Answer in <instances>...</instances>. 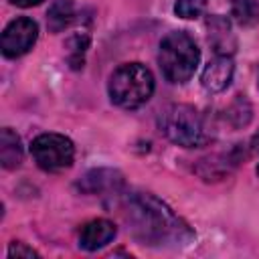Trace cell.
Listing matches in <instances>:
<instances>
[{
	"instance_id": "cell-1",
	"label": "cell",
	"mask_w": 259,
	"mask_h": 259,
	"mask_svg": "<svg viewBox=\"0 0 259 259\" xmlns=\"http://www.w3.org/2000/svg\"><path fill=\"white\" fill-rule=\"evenodd\" d=\"M125 219L134 237L142 245L162 247L192 241L190 229L162 200L152 194H132L127 198Z\"/></svg>"
},
{
	"instance_id": "cell-2",
	"label": "cell",
	"mask_w": 259,
	"mask_h": 259,
	"mask_svg": "<svg viewBox=\"0 0 259 259\" xmlns=\"http://www.w3.org/2000/svg\"><path fill=\"white\" fill-rule=\"evenodd\" d=\"M107 91L115 105H119L123 109H136L152 97L154 75L142 63L119 65L109 77Z\"/></svg>"
},
{
	"instance_id": "cell-3",
	"label": "cell",
	"mask_w": 259,
	"mask_h": 259,
	"mask_svg": "<svg viewBox=\"0 0 259 259\" xmlns=\"http://www.w3.org/2000/svg\"><path fill=\"white\" fill-rule=\"evenodd\" d=\"M160 69L170 83H186L200 61V51L196 42L182 30L166 34L160 42Z\"/></svg>"
},
{
	"instance_id": "cell-4",
	"label": "cell",
	"mask_w": 259,
	"mask_h": 259,
	"mask_svg": "<svg viewBox=\"0 0 259 259\" xmlns=\"http://www.w3.org/2000/svg\"><path fill=\"white\" fill-rule=\"evenodd\" d=\"M160 132L182 148H196L204 142V127L194 107L186 103L168 105L158 117Z\"/></svg>"
},
{
	"instance_id": "cell-5",
	"label": "cell",
	"mask_w": 259,
	"mask_h": 259,
	"mask_svg": "<svg viewBox=\"0 0 259 259\" xmlns=\"http://www.w3.org/2000/svg\"><path fill=\"white\" fill-rule=\"evenodd\" d=\"M30 154L42 170L57 172L73 164L75 148L73 142L61 134H40L38 138L32 140Z\"/></svg>"
},
{
	"instance_id": "cell-6",
	"label": "cell",
	"mask_w": 259,
	"mask_h": 259,
	"mask_svg": "<svg viewBox=\"0 0 259 259\" xmlns=\"http://www.w3.org/2000/svg\"><path fill=\"white\" fill-rule=\"evenodd\" d=\"M38 36V26L32 18L20 16L16 20H12L4 32H2V53L10 59L20 57L24 53H28L32 49V45L36 42Z\"/></svg>"
},
{
	"instance_id": "cell-7",
	"label": "cell",
	"mask_w": 259,
	"mask_h": 259,
	"mask_svg": "<svg viewBox=\"0 0 259 259\" xmlns=\"http://www.w3.org/2000/svg\"><path fill=\"white\" fill-rule=\"evenodd\" d=\"M206 36H208V45L214 49L217 55H227L231 57L237 49V38L231 30V22L221 16V14H214V16H208L206 20Z\"/></svg>"
},
{
	"instance_id": "cell-8",
	"label": "cell",
	"mask_w": 259,
	"mask_h": 259,
	"mask_svg": "<svg viewBox=\"0 0 259 259\" xmlns=\"http://www.w3.org/2000/svg\"><path fill=\"white\" fill-rule=\"evenodd\" d=\"M123 186V178L117 170L109 168H97L89 170L79 182L77 188L87 194H101V192H117Z\"/></svg>"
},
{
	"instance_id": "cell-9",
	"label": "cell",
	"mask_w": 259,
	"mask_h": 259,
	"mask_svg": "<svg viewBox=\"0 0 259 259\" xmlns=\"http://www.w3.org/2000/svg\"><path fill=\"white\" fill-rule=\"evenodd\" d=\"M117 235V229L111 221L105 219H95L89 221L81 227L79 231V247L85 251H97L103 245H107L109 241H113V237Z\"/></svg>"
},
{
	"instance_id": "cell-10",
	"label": "cell",
	"mask_w": 259,
	"mask_h": 259,
	"mask_svg": "<svg viewBox=\"0 0 259 259\" xmlns=\"http://www.w3.org/2000/svg\"><path fill=\"white\" fill-rule=\"evenodd\" d=\"M233 71H235V65H233L231 57L219 55L217 59H212V61L204 67L202 77H200L202 87H204L206 91H212V93L227 89L229 83H231V79H233Z\"/></svg>"
},
{
	"instance_id": "cell-11",
	"label": "cell",
	"mask_w": 259,
	"mask_h": 259,
	"mask_svg": "<svg viewBox=\"0 0 259 259\" xmlns=\"http://www.w3.org/2000/svg\"><path fill=\"white\" fill-rule=\"evenodd\" d=\"M22 146H20V138L10 130L4 127L0 132V162L4 168L14 170L20 166L22 162Z\"/></svg>"
},
{
	"instance_id": "cell-12",
	"label": "cell",
	"mask_w": 259,
	"mask_h": 259,
	"mask_svg": "<svg viewBox=\"0 0 259 259\" xmlns=\"http://www.w3.org/2000/svg\"><path fill=\"white\" fill-rule=\"evenodd\" d=\"M75 2L73 0H55L47 12V24L51 32H61L73 22Z\"/></svg>"
},
{
	"instance_id": "cell-13",
	"label": "cell",
	"mask_w": 259,
	"mask_h": 259,
	"mask_svg": "<svg viewBox=\"0 0 259 259\" xmlns=\"http://www.w3.org/2000/svg\"><path fill=\"white\" fill-rule=\"evenodd\" d=\"M231 14L241 26H253L259 20L257 0H231Z\"/></svg>"
},
{
	"instance_id": "cell-14",
	"label": "cell",
	"mask_w": 259,
	"mask_h": 259,
	"mask_svg": "<svg viewBox=\"0 0 259 259\" xmlns=\"http://www.w3.org/2000/svg\"><path fill=\"white\" fill-rule=\"evenodd\" d=\"M251 103L245 99V95H237V99L227 109V119L233 127H243L251 121Z\"/></svg>"
},
{
	"instance_id": "cell-15",
	"label": "cell",
	"mask_w": 259,
	"mask_h": 259,
	"mask_svg": "<svg viewBox=\"0 0 259 259\" xmlns=\"http://www.w3.org/2000/svg\"><path fill=\"white\" fill-rule=\"evenodd\" d=\"M87 45H89V38L85 34H75L67 47H69V63L73 69H79L83 67V55L87 51Z\"/></svg>"
},
{
	"instance_id": "cell-16",
	"label": "cell",
	"mask_w": 259,
	"mask_h": 259,
	"mask_svg": "<svg viewBox=\"0 0 259 259\" xmlns=\"http://www.w3.org/2000/svg\"><path fill=\"white\" fill-rule=\"evenodd\" d=\"M206 10V0H176L174 12L180 18H196Z\"/></svg>"
},
{
	"instance_id": "cell-17",
	"label": "cell",
	"mask_w": 259,
	"mask_h": 259,
	"mask_svg": "<svg viewBox=\"0 0 259 259\" xmlns=\"http://www.w3.org/2000/svg\"><path fill=\"white\" fill-rule=\"evenodd\" d=\"M8 255L10 257H38V253L32 251L30 247H26L24 243H12L8 249Z\"/></svg>"
},
{
	"instance_id": "cell-18",
	"label": "cell",
	"mask_w": 259,
	"mask_h": 259,
	"mask_svg": "<svg viewBox=\"0 0 259 259\" xmlns=\"http://www.w3.org/2000/svg\"><path fill=\"white\" fill-rule=\"evenodd\" d=\"M10 4H14V6H20V8H30V6H36V4H40L42 0H8Z\"/></svg>"
},
{
	"instance_id": "cell-19",
	"label": "cell",
	"mask_w": 259,
	"mask_h": 259,
	"mask_svg": "<svg viewBox=\"0 0 259 259\" xmlns=\"http://www.w3.org/2000/svg\"><path fill=\"white\" fill-rule=\"evenodd\" d=\"M251 150H253L255 154H259V132L251 138Z\"/></svg>"
},
{
	"instance_id": "cell-20",
	"label": "cell",
	"mask_w": 259,
	"mask_h": 259,
	"mask_svg": "<svg viewBox=\"0 0 259 259\" xmlns=\"http://www.w3.org/2000/svg\"><path fill=\"white\" fill-rule=\"evenodd\" d=\"M257 174H259V166H257Z\"/></svg>"
}]
</instances>
